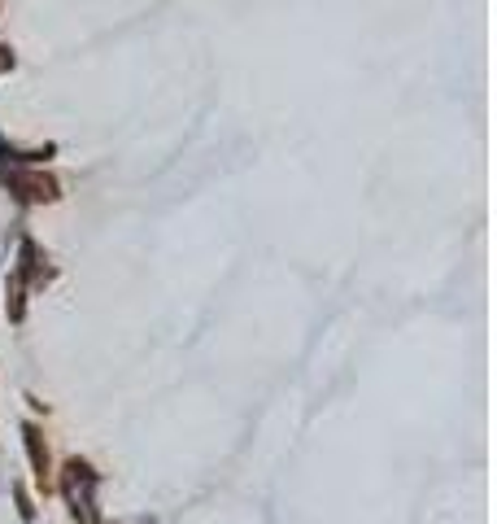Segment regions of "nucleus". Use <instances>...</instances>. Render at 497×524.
<instances>
[{
    "label": "nucleus",
    "mask_w": 497,
    "mask_h": 524,
    "mask_svg": "<svg viewBox=\"0 0 497 524\" xmlns=\"http://www.w3.org/2000/svg\"><path fill=\"white\" fill-rule=\"evenodd\" d=\"M57 490H62L75 524H101V503H96V494H101V472H96L88 459H79V455L66 459L62 472H57Z\"/></svg>",
    "instance_id": "obj_1"
},
{
    "label": "nucleus",
    "mask_w": 497,
    "mask_h": 524,
    "mask_svg": "<svg viewBox=\"0 0 497 524\" xmlns=\"http://www.w3.org/2000/svg\"><path fill=\"white\" fill-rule=\"evenodd\" d=\"M22 446H27V459H31V472H35V485L48 490V481H53V459H48V446H44V433L40 424H22Z\"/></svg>",
    "instance_id": "obj_2"
},
{
    "label": "nucleus",
    "mask_w": 497,
    "mask_h": 524,
    "mask_svg": "<svg viewBox=\"0 0 497 524\" xmlns=\"http://www.w3.org/2000/svg\"><path fill=\"white\" fill-rule=\"evenodd\" d=\"M5 184L14 188L22 201H53L57 197V184L48 175H27V171H5Z\"/></svg>",
    "instance_id": "obj_3"
},
{
    "label": "nucleus",
    "mask_w": 497,
    "mask_h": 524,
    "mask_svg": "<svg viewBox=\"0 0 497 524\" xmlns=\"http://www.w3.org/2000/svg\"><path fill=\"white\" fill-rule=\"evenodd\" d=\"M14 498H18V516H22V524H35V507H31V494L22 490V485H14Z\"/></svg>",
    "instance_id": "obj_4"
}]
</instances>
